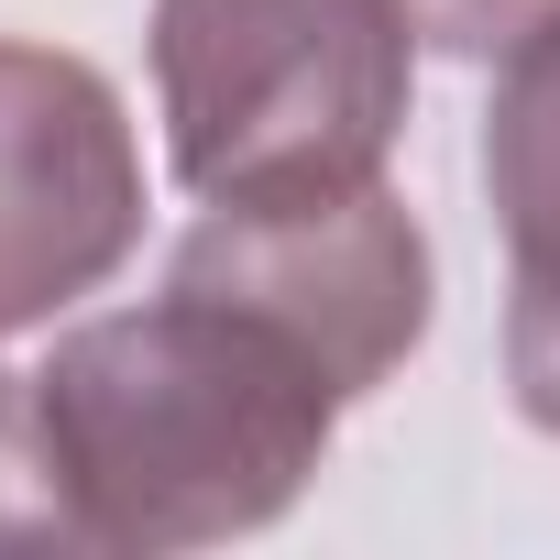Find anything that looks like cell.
Returning <instances> with one entry per match:
<instances>
[{
	"label": "cell",
	"mask_w": 560,
	"mask_h": 560,
	"mask_svg": "<svg viewBox=\"0 0 560 560\" xmlns=\"http://www.w3.org/2000/svg\"><path fill=\"white\" fill-rule=\"evenodd\" d=\"M45 451L78 549H220L275 527L330 462L341 385L231 298L165 287L154 308L89 319L34 374Z\"/></svg>",
	"instance_id": "cell-1"
},
{
	"label": "cell",
	"mask_w": 560,
	"mask_h": 560,
	"mask_svg": "<svg viewBox=\"0 0 560 560\" xmlns=\"http://www.w3.org/2000/svg\"><path fill=\"white\" fill-rule=\"evenodd\" d=\"M407 0H154V100L187 198L385 176L407 132Z\"/></svg>",
	"instance_id": "cell-2"
},
{
	"label": "cell",
	"mask_w": 560,
	"mask_h": 560,
	"mask_svg": "<svg viewBox=\"0 0 560 560\" xmlns=\"http://www.w3.org/2000/svg\"><path fill=\"white\" fill-rule=\"evenodd\" d=\"M165 287L231 298L264 330H287L341 396H374L429 341V231L385 176L287 187V198H209L176 242Z\"/></svg>",
	"instance_id": "cell-3"
},
{
	"label": "cell",
	"mask_w": 560,
	"mask_h": 560,
	"mask_svg": "<svg viewBox=\"0 0 560 560\" xmlns=\"http://www.w3.org/2000/svg\"><path fill=\"white\" fill-rule=\"evenodd\" d=\"M143 242V143L89 56L0 45V341L110 287Z\"/></svg>",
	"instance_id": "cell-4"
},
{
	"label": "cell",
	"mask_w": 560,
	"mask_h": 560,
	"mask_svg": "<svg viewBox=\"0 0 560 560\" xmlns=\"http://www.w3.org/2000/svg\"><path fill=\"white\" fill-rule=\"evenodd\" d=\"M483 187L505 220V298H560V12L505 56L494 110H483Z\"/></svg>",
	"instance_id": "cell-5"
},
{
	"label": "cell",
	"mask_w": 560,
	"mask_h": 560,
	"mask_svg": "<svg viewBox=\"0 0 560 560\" xmlns=\"http://www.w3.org/2000/svg\"><path fill=\"white\" fill-rule=\"evenodd\" d=\"M0 549H78L56 451H45V407L23 374H0Z\"/></svg>",
	"instance_id": "cell-6"
},
{
	"label": "cell",
	"mask_w": 560,
	"mask_h": 560,
	"mask_svg": "<svg viewBox=\"0 0 560 560\" xmlns=\"http://www.w3.org/2000/svg\"><path fill=\"white\" fill-rule=\"evenodd\" d=\"M560 12V0H407V23H418V45H440V56H516L538 23Z\"/></svg>",
	"instance_id": "cell-7"
},
{
	"label": "cell",
	"mask_w": 560,
	"mask_h": 560,
	"mask_svg": "<svg viewBox=\"0 0 560 560\" xmlns=\"http://www.w3.org/2000/svg\"><path fill=\"white\" fill-rule=\"evenodd\" d=\"M505 385L516 418L560 440V298H505Z\"/></svg>",
	"instance_id": "cell-8"
}]
</instances>
